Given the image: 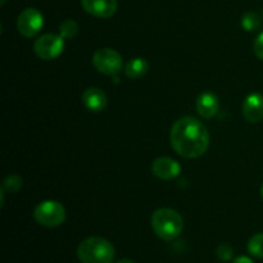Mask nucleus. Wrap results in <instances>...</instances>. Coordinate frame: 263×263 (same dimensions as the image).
Here are the masks:
<instances>
[{
    "label": "nucleus",
    "instance_id": "obj_1",
    "mask_svg": "<svg viewBox=\"0 0 263 263\" xmlns=\"http://www.w3.org/2000/svg\"><path fill=\"white\" fill-rule=\"evenodd\" d=\"M170 138L175 152L187 159L199 158L210 146V134L205 126L190 116L174 123Z\"/></svg>",
    "mask_w": 263,
    "mask_h": 263
},
{
    "label": "nucleus",
    "instance_id": "obj_2",
    "mask_svg": "<svg viewBox=\"0 0 263 263\" xmlns=\"http://www.w3.org/2000/svg\"><path fill=\"white\" fill-rule=\"evenodd\" d=\"M115 256L113 244L100 236L85 239L77 248V257L81 263H113Z\"/></svg>",
    "mask_w": 263,
    "mask_h": 263
},
{
    "label": "nucleus",
    "instance_id": "obj_3",
    "mask_svg": "<svg viewBox=\"0 0 263 263\" xmlns=\"http://www.w3.org/2000/svg\"><path fill=\"white\" fill-rule=\"evenodd\" d=\"M152 229L162 240L171 241L179 238L184 230L181 215L171 208H159L152 215Z\"/></svg>",
    "mask_w": 263,
    "mask_h": 263
},
{
    "label": "nucleus",
    "instance_id": "obj_4",
    "mask_svg": "<svg viewBox=\"0 0 263 263\" xmlns=\"http://www.w3.org/2000/svg\"><path fill=\"white\" fill-rule=\"evenodd\" d=\"M33 218L45 228H57L66 221V210L57 200H44L36 205Z\"/></svg>",
    "mask_w": 263,
    "mask_h": 263
},
{
    "label": "nucleus",
    "instance_id": "obj_5",
    "mask_svg": "<svg viewBox=\"0 0 263 263\" xmlns=\"http://www.w3.org/2000/svg\"><path fill=\"white\" fill-rule=\"evenodd\" d=\"M92 64L98 72L113 77L117 76L122 69V58L115 49L102 48L95 51Z\"/></svg>",
    "mask_w": 263,
    "mask_h": 263
},
{
    "label": "nucleus",
    "instance_id": "obj_6",
    "mask_svg": "<svg viewBox=\"0 0 263 263\" xmlns=\"http://www.w3.org/2000/svg\"><path fill=\"white\" fill-rule=\"evenodd\" d=\"M64 39L55 33H45L33 44V51L44 61H51L62 54L64 49Z\"/></svg>",
    "mask_w": 263,
    "mask_h": 263
},
{
    "label": "nucleus",
    "instance_id": "obj_7",
    "mask_svg": "<svg viewBox=\"0 0 263 263\" xmlns=\"http://www.w3.org/2000/svg\"><path fill=\"white\" fill-rule=\"evenodd\" d=\"M44 26V17L40 10L27 8L23 10L17 20L18 32L25 37H33L41 31Z\"/></svg>",
    "mask_w": 263,
    "mask_h": 263
},
{
    "label": "nucleus",
    "instance_id": "obj_8",
    "mask_svg": "<svg viewBox=\"0 0 263 263\" xmlns=\"http://www.w3.org/2000/svg\"><path fill=\"white\" fill-rule=\"evenodd\" d=\"M152 172L154 176L161 180H172L179 176L181 172V166L175 159L168 158V157H161L153 162Z\"/></svg>",
    "mask_w": 263,
    "mask_h": 263
},
{
    "label": "nucleus",
    "instance_id": "obj_9",
    "mask_svg": "<svg viewBox=\"0 0 263 263\" xmlns=\"http://www.w3.org/2000/svg\"><path fill=\"white\" fill-rule=\"evenodd\" d=\"M85 12L98 18H109L117 10V0H81Z\"/></svg>",
    "mask_w": 263,
    "mask_h": 263
},
{
    "label": "nucleus",
    "instance_id": "obj_10",
    "mask_svg": "<svg viewBox=\"0 0 263 263\" xmlns=\"http://www.w3.org/2000/svg\"><path fill=\"white\" fill-rule=\"evenodd\" d=\"M243 116L248 122L257 123L263 120V95L253 92L243 103Z\"/></svg>",
    "mask_w": 263,
    "mask_h": 263
},
{
    "label": "nucleus",
    "instance_id": "obj_11",
    "mask_svg": "<svg viewBox=\"0 0 263 263\" xmlns=\"http://www.w3.org/2000/svg\"><path fill=\"white\" fill-rule=\"evenodd\" d=\"M82 103L91 112H102L108 104L105 92L99 87H89L82 94Z\"/></svg>",
    "mask_w": 263,
    "mask_h": 263
},
{
    "label": "nucleus",
    "instance_id": "obj_12",
    "mask_svg": "<svg viewBox=\"0 0 263 263\" xmlns=\"http://www.w3.org/2000/svg\"><path fill=\"white\" fill-rule=\"evenodd\" d=\"M220 102L217 95L211 91L202 92L197 99V110L203 118H212L217 115Z\"/></svg>",
    "mask_w": 263,
    "mask_h": 263
},
{
    "label": "nucleus",
    "instance_id": "obj_13",
    "mask_svg": "<svg viewBox=\"0 0 263 263\" xmlns=\"http://www.w3.org/2000/svg\"><path fill=\"white\" fill-rule=\"evenodd\" d=\"M149 69L148 62L144 58H134L126 64L125 73L128 79H140L144 74H146Z\"/></svg>",
    "mask_w": 263,
    "mask_h": 263
},
{
    "label": "nucleus",
    "instance_id": "obj_14",
    "mask_svg": "<svg viewBox=\"0 0 263 263\" xmlns=\"http://www.w3.org/2000/svg\"><path fill=\"white\" fill-rule=\"evenodd\" d=\"M241 27L246 31H256L261 27V17L254 12L244 13L241 17Z\"/></svg>",
    "mask_w": 263,
    "mask_h": 263
},
{
    "label": "nucleus",
    "instance_id": "obj_15",
    "mask_svg": "<svg viewBox=\"0 0 263 263\" xmlns=\"http://www.w3.org/2000/svg\"><path fill=\"white\" fill-rule=\"evenodd\" d=\"M248 252L256 258H263V233L256 234L248 241Z\"/></svg>",
    "mask_w": 263,
    "mask_h": 263
},
{
    "label": "nucleus",
    "instance_id": "obj_16",
    "mask_svg": "<svg viewBox=\"0 0 263 263\" xmlns=\"http://www.w3.org/2000/svg\"><path fill=\"white\" fill-rule=\"evenodd\" d=\"M59 33H61L63 39L71 40V39H73L79 33V25H77L76 21L66 20L59 26Z\"/></svg>",
    "mask_w": 263,
    "mask_h": 263
},
{
    "label": "nucleus",
    "instance_id": "obj_17",
    "mask_svg": "<svg viewBox=\"0 0 263 263\" xmlns=\"http://www.w3.org/2000/svg\"><path fill=\"white\" fill-rule=\"evenodd\" d=\"M21 187H22V179L18 175H10L3 182V189H4V192L10 193V194L17 193Z\"/></svg>",
    "mask_w": 263,
    "mask_h": 263
},
{
    "label": "nucleus",
    "instance_id": "obj_18",
    "mask_svg": "<svg viewBox=\"0 0 263 263\" xmlns=\"http://www.w3.org/2000/svg\"><path fill=\"white\" fill-rule=\"evenodd\" d=\"M216 256L220 261L222 262H229L233 259L234 257V249L230 244L222 243L216 248Z\"/></svg>",
    "mask_w": 263,
    "mask_h": 263
},
{
    "label": "nucleus",
    "instance_id": "obj_19",
    "mask_svg": "<svg viewBox=\"0 0 263 263\" xmlns=\"http://www.w3.org/2000/svg\"><path fill=\"white\" fill-rule=\"evenodd\" d=\"M253 50H254V54L263 61V31L258 36H257L256 40H254Z\"/></svg>",
    "mask_w": 263,
    "mask_h": 263
},
{
    "label": "nucleus",
    "instance_id": "obj_20",
    "mask_svg": "<svg viewBox=\"0 0 263 263\" xmlns=\"http://www.w3.org/2000/svg\"><path fill=\"white\" fill-rule=\"evenodd\" d=\"M233 263H254V262L253 259H251L249 257L240 256V257H236V258L233 261Z\"/></svg>",
    "mask_w": 263,
    "mask_h": 263
},
{
    "label": "nucleus",
    "instance_id": "obj_21",
    "mask_svg": "<svg viewBox=\"0 0 263 263\" xmlns=\"http://www.w3.org/2000/svg\"><path fill=\"white\" fill-rule=\"evenodd\" d=\"M116 263H135V262L131 261L130 258H122V259H120V261H117Z\"/></svg>",
    "mask_w": 263,
    "mask_h": 263
},
{
    "label": "nucleus",
    "instance_id": "obj_22",
    "mask_svg": "<svg viewBox=\"0 0 263 263\" xmlns=\"http://www.w3.org/2000/svg\"><path fill=\"white\" fill-rule=\"evenodd\" d=\"M261 194H262V198H263V184H262V187H261Z\"/></svg>",
    "mask_w": 263,
    "mask_h": 263
},
{
    "label": "nucleus",
    "instance_id": "obj_23",
    "mask_svg": "<svg viewBox=\"0 0 263 263\" xmlns=\"http://www.w3.org/2000/svg\"><path fill=\"white\" fill-rule=\"evenodd\" d=\"M5 2H7V0H2V4H4Z\"/></svg>",
    "mask_w": 263,
    "mask_h": 263
},
{
    "label": "nucleus",
    "instance_id": "obj_24",
    "mask_svg": "<svg viewBox=\"0 0 263 263\" xmlns=\"http://www.w3.org/2000/svg\"><path fill=\"white\" fill-rule=\"evenodd\" d=\"M262 17H263V14H262Z\"/></svg>",
    "mask_w": 263,
    "mask_h": 263
}]
</instances>
